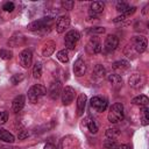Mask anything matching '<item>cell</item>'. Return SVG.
<instances>
[{
  "instance_id": "obj_1",
  "label": "cell",
  "mask_w": 149,
  "mask_h": 149,
  "mask_svg": "<svg viewBox=\"0 0 149 149\" xmlns=\"http://www.w3.org/2000/svg\"><path fill=\"white\" fill-rule=\"evenodd\" d=\"M27 28L30 31H35L38 34H47V33H49V30L51 28V17L48 16V17H43L41 20L33 21L27 26Z\"/></svg>"
},
{
  "instance_id": "obj_2",
  "label": "cell",
  "mask_w": 149,
  "mask_h": 149,
  "mask_svg": "<svg viewBox=\"0 0 149 149\" xmlns=\"http://www.w3.org/2000/svg\"><path fill=\"white\" fill-rule=\"evenodd\" d=\"M125 116V111H123V105L121 102H115L111 106L109 112L107 114V119L111 123H118L123 120Z\"/></svg>"
},
{
  "instance_id": "obj_3",
  "label": "cell",
  "mask_w": 149,
  "mask_h": 149,
  "mask_svg": "<svg viewBox=\"0 0 149 149\" xmlns=\"http://www.w3.org/2000/svg\"><path fill=\"white\" fill-rule=\"evenodd\" d=\"M47 94V88L43 86V85H40V84H36V85H33L29 90H28V100L31 102V104H36L40 101V99L42 97H44Z\"/></svg>"
},
{
  "instance_id": "obj_4",
  "label": "cell",
  "mask_w": 149,
  "mask_h": 149,
  "mask_svg": "<svg viewBox=\"0 0 149 149\" xmlns=\"http://www.w3.org/2000/svg\"><path fill=\"white\" fill-rule=\"evenodd\" d=\"M147 45H148V42L144 36H134L130 43L127 45V48L133 49L136 54H142L147 50Z\"/></svg>"
},
{
  "instance_id": "obj_5",
  "label": "cell",
  "mask_w": 149,
  "mask_h": 149,
  "mask_svg": "<svg viewBox=\"0 0 149 149\" xmlns=\"http://www.w3.org/2000/svg\"><path fill=\"white\" fill-rule=\"evenodd\" d=\"M79 38H80V33L79 31H77V30H70V31H68L65 34V37H64V43H65L66 49L74 50L76 44L79 41Z\"/></svg>"
},
{
  "instance_id": "obj_6",
  "label": "cell",
  "mask_w": 149,
  "mask_h": 149,
  "mask_svg": "<svg viewBox=\"0 0 149 149\" xmlns=\"http://www.w3.org/2000/svg\"><path fill=\"white\" fill-rule=\"evenodd\" d=\"M31 61H33V52L30 49H24L20 52L19 55V63L22 68L28 69L31 65Z\"/></svg>"
},
{
  "instance_id": "obj_7",
  "label": "cell",
  "mask_w": 149,
  "mask_h": 149,
  "mask_svg": "<svg viewBox=\"0 0 149 149\" xmlns=\"http://www.w3.org/2000/svg\"><path fill=\"white\" fill-rule=\"evenodd\" d=\"M90 104H91V107L94 111H97V112H105L106 108H107V106H108L107 100L105 98H101V97H98V95L97 97H93L91 99Z\"/></svg>"
},
{
  "instance_id": "obj_8",
  "label": "cell",
  "mask_w": 149,
  "mask_h": 149,
  "mask_svg": "<svg viewBox=\"0 0 149 149\" xmlns=\"http://www.w3.org/2000/svg\"><path fill=\"white\" fill-rule=\"evenodd\" d=\"M74 94H76V91L71 86H65L64 88H62L61 95H62V102H63V105H65V106L70 105L73 101V99H74Z\"/></svg>"
},
{
  "instance_id": "obj_9",
  "label": "cell",
  "mask_w": 149,
  "mask_h": 149,
  "mask_svg": "<svg viewBox=\"0 0 149 149\" xmlns=\"http://www.w3.org/2000/svg\"><path fill=\"white\" fill-rule=\"evenodd\" d=\"M119 45V38L116 35H107L105 43H104V50L106 52H112L114 51Z\"/></svg>"
},
{
  "instance_id": "obj_10",
  "label": "cell",
  "mask_w": 149,
  "mask_h": 149,
  "mask_svg": "<svg viewBox=\"0 0 149 149\" xmlns=\"http://www.w3.org/2000/svg\"><path fill=\"white\" fill-rule=\"evenodd\" d=\"M70 23H71V20H70V17L68 15H61L56 20V31L58 34L64 33L69 28Z\"/></svg>"
},
{
  "instance_id": "obj_11",
  "label": "cell",
  "mask_w": 149,
  "mask_h": 149,
  "mask_svg": "<svg viewBox=\"0 0 149 149\" xmlns=\"http://www.w3.org/2000/svg\"><path fill=\"white\" fill-rule=\"evenodd\" d=\"M49 94V97L52 99V100H56L59 94L62 93V84L59 80H55L50 84V87H49V91L47 92Z\"/></svg>"
},
{
  "instance_id": "obj_12",
  "label": "cell",
  "mask_w": 149,
  "mask_h": 149,
  "mask_svg": "<svg viewBox=\"0 0 149 149\" xmlns=\"http://www.w3.org/2000/svg\"><path fill=\"white\" fill-rule=\"evenodd\" d=\"M73 73L77 76V77H81L85 74L86 72V63L83 58H77L73 63Z\"/></svg>"
},
{
  "instance_id": "obj_13",
  "label": "cell",
  "mask_w": 149,
  "mask_h": 149,
  "mask_svg": "<svg viewBox=\"0 0 149 149\" xmlns=\"http://www.w3.org/2000/svg\"><path fill=\"white\" fill-rule=\"evenodd\" d=\"M100 50H101L100 41L97 37H91L86 44V51L88 54H98L100 52Z\"/></svg>"
},
{
  "instance_id": "obj_14",
  "label": "cell",
  "mask_w": 149,
  "mask_h": 149,
  "mask_svg": "<svg viewBox=\"0 0 149 149\" xmlns=\"http://www.w3.org/2000/svg\"><path fill=\"white\" fill-rule=\"evenodd\" d=\"M144 79H143V76L139 72H134L133 74H130L129 79H128V83H129V86L134 87V88H139L142 86Z\"/></svg>"
},
{
  "instance_id": "obj_15",
  "label": "cell",
  "mask_w": 149,
  "mask_h": 149,
  "mask_svg": "<svg viewBox=\"0 0 149 149\" xmlns=\"http://www.w3.org/2000/svg\"><path fill=\"white\" fill-rule=\"evenodd\" d=\"M105 9V3L101 1H93L90 5V15L91 16H98L101 14Z\"/></svg>"
},
{
  "instance_id": "obj_16",
  "label": "cell",
  "mask_w": 149,
  "mask_h": 149,
  "mask_svg": "<svg viewBox=\"0 0 149 149\" xmlns=\"http://www.w3.org/2000/svg\"><path fill=\"white\" fill-rule=\"evenodd\" d=\"M24 102H26L24 95H22V94L16 95L14 98V100L12 101V109H13V112L14 113H19L24 107Z\"/></svg>"
},
{
  "instance_id": "obj_17",
  "label": "cell",
  "mask_w": 149,
  "mask_h": 149,
  "mask_svg": "<svg viewBox=\"0 0 149 149\" xmlns=\"http://www.w3.org/2000/svg\"><path fill=\"white\" fill-rule=\"evenodd\" d=\"M86 95L84 93H80L77 98V115L78 116H81L84 114V111H85V107H86Z\"/></svg>"
},
{
  "instance_id": "obj_18",
  "label": "cell",
  "mask_w": 149,
  "mask_h": 149,
  "mask_svg": "<svg viewBox=\"0 0 149 149\" xmlns=\"http://www.w3.org/2000/svg\"><path fill=\"white\" fill-rule=\"evenodd\" d=\"M112 68H113V70L114 71H116V72H126V71H128L129 70V68H130V65H129V62H127V61H118V62H114L113 64H112ZM116 72H114V73H116Z\"/></svg>"
},
{
  "instance_id": "obj_19",
  "label": "cell",
  "mask_w": 149,
  "mask_h": 149,
  "mask_svg": "<svg viewBox=\"0 0 149 149\" xmlns=\"http://www.w3.org/2000/svg\"><path fill=\"white\" fill-rule=\"evenodd\" d=\"M56 48V43L54 41H47V43H44L43 48H42V56L44 57H49L54 54Z\"/></svg>"
},
{
  "instance_id": "obj_20",
  "label": "cell",
  "mask_w": 149,
  "mask_h": 149,
  "mask_svg": "<svg viewBox=\"0 0 149 149\" xmlns=\"http://www.w3.org/2000/svg\"><path fill=\"white\" fill-rule=\"evenodd\" d=\"M107 80H108V83H109L113 87H115V88H119V87L122 86V78H121V76L118 74V73H111V74H108Z\"/></svg>"
},
{
  "instance_id": "obj_21",
  "label": "cell",
  "mask_w": 149,
  "mask_h": 149,
  "mask_svg": "<svg viewBox=\"0 0 149 149\" xmlns=\"http://www.w3.org/2000/svg\"><path fill=\"white\" fill-rule=\"evenodd\" d=\"M0 140L3 142H7V143H13L15 141V137L12 133H9L8 130L0 127Z\"/></svg>"
},
{
  "instance_id": "obj_22",
  "label": "cell",
  "mask_w": 149,
  "mask_h": 149,
  "mask_svg": "<svg viewBox=\"0 0 149 149\" xmlns=\"http://www.w3.org/2000/svg\"><path fill=\"white\" fill-rule=\"evenodd\" d=\"M85 125H86V127H87V129L90 130V133H92V134H97L98 133V125H97V122L94 121V119L93 118H91V116H87L86 119H85Z\"/></svg>"
},
{
  "instance_id": "obj_23",
  "label": "cell",
  "mask_w": 149,
  "mask_h": 149,
  "mask_svg": "<svg viewBox=\"0 0 149 149\" xmlns=\"http://www.w3.org/2000/svg\"><path fill=\"white\" fill-rule=\"evenodd\" d=\"M148 102H149V99L144 94H140V95H137V97L132 99V104L133 105H137V106H141V107L142 106H147Z\"/></svg>"
},
{
  "instance_id": "obj_24",
  "label": "cell",
  "mask_w": 149,
  "mask_h": 149,
  "mask_svg": "<svg viewBox=\"0 0 149 149\" xmlns=\"http://www.w3.org/2000/svg\"><path fill=\"white\" fill-rule=\"evenodd\" d=\"M120 134H121V132H120V129H119V128H116V127L107 128V129H106V132H105L106 137H107V139H112V140H114V139L119 137V136H120Z\"/></svg>"
},
{
  "instance_id": "obj_25",
  "label": "cell",
  "mask_w": 149,
  "mask_h": 149,
  "mask_svg": "<svg viewBox=\"0 0 149 149\" xmlns=\"http://www.w3.org/2000/svg\"><path fill=\"white\" fill-rule=\"evenodd\" d=\"M93 77H95V78H102L105 74H106V71H105V68L102 66V65H100V64H97L95 66H94V69H93Z\"/></svg>"
},
{
  "instance_id": "obj_26",
  "label": "cell",
  "mask_w": 149,
  "mask_h": 149,
  "mask_svg": "<svg viewBox=\"0 0 149 149\" xmlns=\"http://www.w3.org/2000/svg\"><path fill=\"white\" fill-rule=\"evenodd\" d=\"M41 76H42V64L36 62L33 68V77L35 79H38V78H41Z\"/></svg>"
},
{
  "instance_id": "obj_27",
  "label": "cell",
  "mask_w": 149,
  "mask_h": 149,
  "mask_svg": "<svg viewBox=\"0 0 149 149\" xmlns=\"http://www.w3.org/2000/svg\"><path fill=\"white\" fill-rule=\"evenodd\" d=\"M56 56H57V59L59 62H62V63H68L69 62V54H68V51L65 49L64 50H59Z\"/></svg>"
},
{
  "instance_id": "obj_28",
  "label": "cell",
  "mask_w": 149,
  "mask_h": 149,
  "mask_svg": "<svg viewBox=\"0 0 149 149\" xmlns=\"http://www.w3.org/2000/svg\"><path fill=\"white\" fill-rule=\"evenodd\" d=\"M141 114H142V125L146 126L149 122V109L147 106H142L141 108Z\"/></svg>"
},
{
  "instance_id": "obj_29",
  "label": "cell",
  "mask_w": 149,
  "mask_h": 149,
  "mask_svg": "<svg viewBox=\"0 0 149 149\" xmlns=\"http://www.w3.org/2000/svg\"><path fill=\"white\" fill-rule=\"evenodd\" d=\"M13 57V51L9 49H0V58L3 61H8Z\"/></svg>"
},
{
  "instance_id": "obj_30",
  "label": "cell",
  "mask_w": 149,
  "mask_h": 149,
  "mask_svg": "<svg viewBox=\"0 0 149 149\" xmlns=\"http://www.w3.org/2000/svg\"><path fill=\"white\" fill-rule=\"evenodd\" d=\"M128 8H129V5H128L127 2H123V1H119V2H116L115 9H116L119 13L123 14L125 12H127V9H128Z\"/></svg>"
},
{
  "instance_id": "obj_31",
  "label": "cell",
  "mask_w": 149,
  "mask_h": 149,
  "mask_svg": "<svg viewBox=\"0 0 149 149\" xmlns=\"http://www.w3.org/2000/svg\"><path fill=\"white\" fill-rule=\"evenodd\" d=\"M118 146H119V144L115 142V140H112V139H107V140L104 142L105 149H116Z\"/></svg>"
},
{
  "instance_id": "obj_32",
  "label": "cell",
  "mask_w": 149,
  "mask_h": 149,
  "mask_svg": "<svg viewBox=\"0 0 149 149\" xmlns=\"http://www.w3.org/2000/svg\"><path fill=\"white\" fill-rule=\"evenodd\" d=\"M23 79H24V74L23 73H16V74H13L10 77V83L14 84V85H16L20 81H22Z\"/></svg>"
},
{
  "instance_id": "obj_33",
  "label": "cell",
  "mask_w": 149,
  "mask_h": 149,
  "mask_svg": "<svg viewBox=\"0 0 149 149\" xmlns=\"http://www.w3.org/2000/svg\"><path fill=\"white\" fill-rule=\"evenodd\" d=\"M61 5H62V7H63L64 9L71 10V9L73 8V6H74V1H71V0H63V1L61 2Z\"/></svg>"
},
{
  "instance_id": "obj_34",
  "label": "cell",
  "mask_w": 149,
  "mask_h": 149,
  "mask_svg": "<svg viewBox=\"0 0 149 149\" xmlns=\"http://www.w3.org/2000/svg\"><path fill=\"white\" fill-rule=\"evenodd\" d=\"M14 8H15V5H14V2H12V1H7V2H5V3L2 5V9H3L5 12H13Z\"/></svg>"
},
{
  "instance_id": "obj_35",
  "label": "cell",
  "mask_w": 149,
  "mask_h": 149,
  "mask_svg": "<svg viewBox=\"0 0 149 149\" xmlns=\"http://www.w3.org/2000/svg\"><path fill=\"white\" fill-rule=\"evenodd\" d=\"M90 34H104L105 33V28L104 27H92L88 29Z\"/></svg>"
},
{
  "instance_id": "obj_36",
  "label": "cell",
  "mask_w": 149,
  "mask_h": 149,
  "mask_svg": "<svg viewBox=\"0 0 149 149\" xmlns=\"http://www.w3.org/2000/svg\"><path fill=\"white\" fill-rule=\"evenodd\" d=\"M7 119H8V114H7V112H0V126L3 125V123H6Z\"/></svg>"
},
{
  "instance_id": "obj_37",
  "label": "cell",
  "mask_w": 149,
  "mask_h": 149,
  "mask_svg": "<svg viewBox=\"0 0 149 149\" xmlns=\"http://www.w3.org/2000/svg\"><path fill=\"white\" fill-rule=\"evenodd\" d=\"M125 20H126V16H123V15H119L118 17L114 19V22L118 23V22H122V21H125Z\"/></svg>"
},
{
  "instance_id": "obj_38",
  "label": "cell",
  "mask_w": 149,
  "mask_h": 149,
  "mask_svg": "<svg viewBox=\"0 0 149 149\" xmlns=\"http://www.w3.org/2000/svg\"><path fill=\"white\" fill-rule=\"evenodd\" d=\"M44 149H58V148L55 144H52V143H47L44 146Z\"/></svg>"
},
{
  "instance_id": "obj_39",
  "label": "cell",
  "mask_w": 149,
  "mask_h": 149,
  "mask_svg": "<svg viewBox=\"0 0 149 149\" xmlns=\"http://www.w3.org/2000/svg\"><path fill=\"white\" fill-rule=\"evenodd\" d=\"M116 149H132V148L129 144H120V146H118Z\"/></svg>"
}]
</instances>
